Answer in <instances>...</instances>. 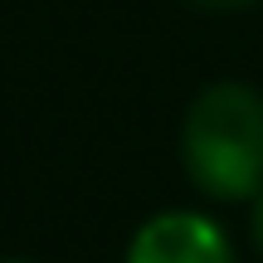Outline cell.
<instances>
[{
	"instance_id": "6da1fadb",
	"label": "cell",
	"mask_w": 263,
	"mask_h": 263,
	"mask_svg": "<svg viewBox=\"0 0 263 263\" xmlns=\"http://www.w3.org/2000/svg\"><path fill=\"white\" fill-rule=\"evenodd\" d=\"M185 171L215 200L263 190V98L244 83H215L185 117Z\"/></svg>"
},
{
	"instance_id": "5b68a950",
	"label": "cell",
	"mask_w": 263,
	"mask_h": 263,
	"mask_svg": "<svg viewBox=\"0 0 263 263\" xmlns=\"http://www.w3.org/2000/svg\"><path fill=\"white\" fill-rule=\"evenodd\" d=\"M10 263H25V258H10Z\"/></svg>"
},
{
	"instance_id": "3957f363",
	"label": "cell",
	"mask_w": 263,
	"mask_h": 263,
	"mask_svg": "<svg viewBox=\"0 0 263 263\" xmlns=\"http://www.w3.org/2000/svg\"><path fill=\"white\" fill-rule=\"evenodd\" d=\"M249 234H254V244H258V254H263V195L254 200V215H249Z\"/></svg>"
},
{
	"instance_id": "277c9868",
	"label": "cell",
	"mask_w": 263,
	"mask_h": 263,
	"mask_svg": "<svg viewBox=\"0 0 263 263\" xmlns=\"http://www.w3.org/2000/svg\"><path fill=\"white\" fill-rule=\"evenodd\" d=\"M195 5H249V0H195Z\"/></svg>"
},
{
	"instance_id": "7a4b0ae2",
	"label": "cell",
	"mask_w": 263,
	"mask_h": 263,
	"mask_svg": "<svg viewBox=\"0 0 263 263\" xmlns=\"http://www.w3.org/2000/svg\"><path fill=\"white\" fill-rule=\"evenodd\" d=\"M127 263H234L229 239L200 215H161L141 224Z\"/></svg>"
}]
</instances>
